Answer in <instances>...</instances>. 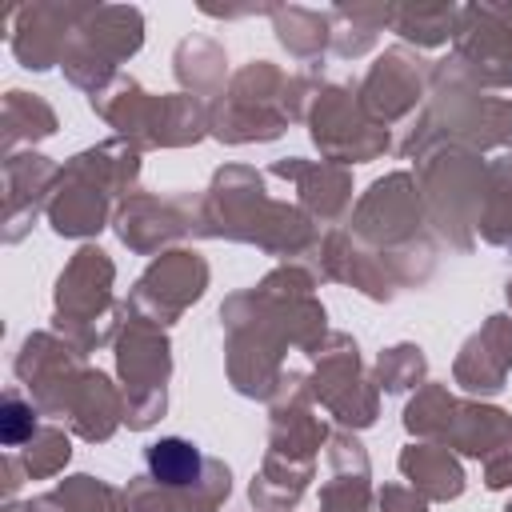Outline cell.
Instances as JSON below:
<instances>
[{
	"label": "cell",
	"instance_id": "cell-1",
	"mask_svg": "<svg viewBox=\"0 0 512 512\" xmlns=\"http://www.w3.org/2000/svg\"><path fill=\"white\" fill-rule=\"evenodd\" d=\"M200 468H204V460H200V452H196L188 440L168 436V440H156V444L148 448V472H152L160 484H172V488L196 484V480H200Z\"/></svg>",
	"mask_w": 512,
	"mask_h": 512
},
{
	"label": "cell",
	"instance_id": "cell-2",
	"mask_svg": "<svg viewBox=\"0 0 512 512\" xmlns=\"http://www.w3.org/2000/svg\"><path fill=\"white\" fill-rule=\"evenodd\" d=\"M24 432H32V408H24L20 400H8V408H4V440L20 444Z\"/></svg>",
	"mask_w": 512,
	"mask_h": 512
}]
</instances>
